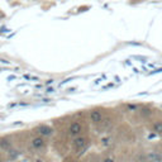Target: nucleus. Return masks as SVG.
Returning a JSON list of instances; mask_svg holds the SVG:
<instances>
[{
	"mask_svg": "<svg viewBox=\"0 0 162 162\" xmlns=\"http://www.w3.org/2000/svg\"><path fill=\"white\" fill-rule=\"evenodd\" d=\"M89 122L94 126H100L106 119V109L101 106H94L88 111Z\"/></svg>",
	"mask_w": 162,
	"mask_h": 162,
	"instance_id": "f257e3e1",
	"label": "nucleus"
},
{
	"mask_svg": "<svg viewBox=\"0 0 162 162\" xmlns=\"http://www.w3.org/2000/svg\"><path fill=\"white\" fill-rule=\"evenodd\" d=\"M84 131H85V124H84V122L77 120V119L70 122L68 127H67V134H68V136L71 137L72 139L76 138V137H79V136H82Z\"/></svg>",
	"mask_w": 162,
	"mask_h": 162,
	"instance_id": "f03ea898",
	"label": "nucleus"
},
{
	"mask_svg": "<svg viewBox=\"0 0 162 162\" xmlns=\"http://www.w3.org/2000/svg\"><path fill=\"white\" fill-rule=\"evenodd\" d=\"M86 146H88V138H86L84 134L82 136H79L76 138H74L72 141V147L77 151H84L86 148Z\"/></svg>",
	"mask_w": 162,
	"mask_h": 162,
	"instance_id": "7ed1b4c3",
	"label": "nucleus"
},
{
	"mask_svg": "<svg viewBox=\"0 0 162 162\" xmlns=\"http://www.w3.org/2000/svg\"><path fill=\"white\" fill-rule=\"evenodd\" d=\"M37 132H38V134L41 137H50L53 134V128L50 127V126H46V124H42V126H39L38 128H37Z\"/></svg>",
	"mask_w": 162,
	"mask_h": 162,
	"instance_id": "20e7f679",
	"label": "nucleus"
},
{
	"mask_svg": "<svg viewBox=\"0 0 162 162\" xmlns=\"http://www.w3.org/2000/svg\"><path fill=\"white\" fill-rule=\"evenodd\" d=\"M30 144H32V147H33L34 149H41V148H43L46 146V141H45V138L43 137L37 136V137H34L33 139H32Z\"/></svg>",
	"mask_w": 162,
	"mask_h": 162,
	"instance_id": "39448f33",
	"label": "nucleus"
},
{
	"mask_svg": "<svg viewBox=\"0 0 162 162\" xmlns=\"http://www.w3.org/2000/svg\"><path fill=\"white\" fill-rule=\"evenodd\" d=\"M151 131L155 134L162 136V119H156L153 122H151Z\"/></svg>",
	"mask_w": 162,
	"mask_h": 162,
	"instance_id": "423d86ee",
	"label": "nucleus"
},
{
	"mask_svg": "<svg viewBox=\"0 0 162 162\" xmlns=\"http://www.w3.org/2000/svg\"><path fill=\"white\" fill-rule=\"evenodd\" d=\"M147 161H148V162H162V155H161L160 152H156V151L148 152V155H147Z\"/></svg>",
	"mask_w": 162,
	"mask_h": 162,
	"instance_id": "0eeeda50",
	"label": "nucleus"
},
{
	"mask_svg": "<svg viewBox=\"0 0 162 162\" xmlns=\"http://www.w3.org/2000/svg\"><path fill=\"white\" fill-rule=\"evenodd\" d=\"M0 147L5 151H9L10 148H12V143H10L8 139H0Z\"/></svg>",
	"mask_w": 162,
	"mask_h": 162,
	"instance_id": "6e6552de",
	"label": "nucleus"
},
{
	"mask_svg": "<svg viewBox=\"0 0 162 162\" xmlns=\"http://www.w3.org/2000/svg\"><path fill=\"white\" fill-rule=\"evenodd\" d=\"M8 155H9V160H10V161H14V160H17V158H18L19 152H18L17 149H9Z\"/></svg>",
	"mask_w": 162,
	"mask_h": 162,
	"instance_id": "1a4fd4ad",
	"label": "nucleus"
},
{
	"mask_svg": "<svg viewBox=\"0 0 162 162\" xmlns=\"http://www.w3.org/2000/svg\"><path fill=\"white\" fill-rule=\"evenodd\" d=\"M101 162H115V160L113 157H105V158L101 160Z\"/></svg>",
	"mask_w": 162,
	"mask_h": 162,
	"instance_id": "9d476101",
	"label": "nucleus"
},
{
	"mask_svg": "<svg viewBox=\"0 0 162 162\" xmlns=\"http://www.w3.org/2000/svg\"><path fill=\"white\" fill-rule=\"evenodd\" d=\"M133 4H138V3H143V1H147V0H131Z\"/></svg>",
	"mask_w": 162,
	"mask_h": 162,
	"instance_id": "9b49d317",
	"label": "nucleus"
},
{
	"mask_svg": "<svg viewBox=\"0 0 162 162\" xmlns=\"http://www.w3.org/2000/svg\"><path fill=\"white\" fill-rule=\"evenodd\" d=\"M0 162H1V160H0Z\"/></svg>",
	"mask_w": 162,
	"mask_h": 162,
	"instance_id": "f8f14e48",
	"label": "nucleus"
}]
</instances>
